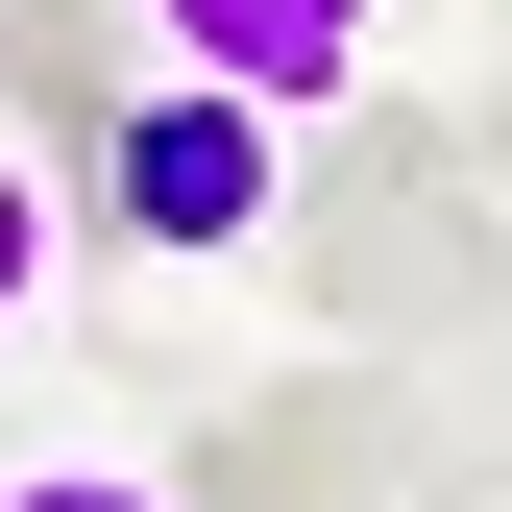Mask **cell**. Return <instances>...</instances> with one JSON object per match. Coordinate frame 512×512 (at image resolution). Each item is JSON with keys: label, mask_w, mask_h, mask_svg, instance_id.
Instances as JSON below:
<instances>
[{"label": "cell", "mask_w": 512, "mask_h": 512, "mask_svg": "<svg viewBox=\"0 0 512 512\" xmlns=\"http://www.w3.org/2000/svg\"><path fill=\"white\" fill-rule=\"evenodd\" d=\"M171 512H391V415H366V366L220 391L196 439H171Z\"/></svg>", "instance_id": "cell-3"}, {"label": "cell", "mask_w": 512, "mask_h": 512, "mask_svg": "<svg viewBox=\"0 0 512 512\" xmlns=\"http://www.w3.org/2000/svg\"><path fill=\"white\" fill-rule=\"evenodd\" d=\"M74 196H98V244H147V269H244V244L293 220V122L220 98V74H147V98L98 122Z\"/></svg>", "instance_id": "cell-2"}, {"label": "cell", "mask_w": 512, "mask_h": 512, "mask_svg": "<svg viewBox=\"0 0 512 512\" xmlns=\"http://www.w3.org/2000/svg\"><path fill=\"white\" fill-rule=\"evenodd\" d=\"M488 25H512V0H488Z\"/></svg>", "instance_id": "cell-10"}, {"label": "cell", "mask_w": 512, "mask_h": 512, "mask_svg": "<svg viewBox=\"0 0 512 512\" xmlns=\"http://www.w3.org/2000/svg\"><path fill=\"white\" fill-rule=\"evenodd\" d=\"M269 269H293V317H317V366L488 342V317H512V196H488L464 98H342V122H293Z\"/></svg>", "instance_id": "cell-1"}, {"label": "cell", "mask_w": 512, "mask_h": 512, "mask_svg": "<svg viewBox=\"0 0 512 512\" xmlns=\"http://www.w3.org/2000/svg\"><path fill=\"white\" fill-rule=\"evenodd\" d=\"M464 147H488V196H512V74H488V98H464Z\"/></svg>", "instance_id": "cell-9"}, {"label": "cell", "mask_w": 512, "mask_h": 512, "mask_svg": "<svg viewBox=\"0 0 512 512\" xmlns=\"http://www.w3.org/2000/svg\"><path fill=\"white\" fill-rule=\"evenodd\" d=\"M0 512H171V488H122V464H0Z\"/></svg>", "instance_id": "cell-7"}, {"label": "cell", "mask_w": 512, "mask_h": 512, "mask_svg": "<svg viewBox=\"0 0 512 512\" xmlns=\"http://www.w3.org/2000/svg\"><path fill=\"white\" fill-rule=\"evenodd\" d=\"M147 25H171V74H220L269 122H342L366 98V0H147Z\"/></svg>", "instance_id": "cell-5"}, {"label": "cell", "mask_w": 512, "mask_h": 512, "mask_svg": "<svg viewBox=\"0 0 512 512\" xmlns=\"http://www.w3.org/2000/svg\"><path fill=\"white\" fill-rule=\"evenodd\" d=\"M0 98L98 171V122H122V25H98V0H0Z\"/></svg>", "instance_id": "cell-6"}, {"label": "cell", "mask_w": 512, "mask_h": 512, "mask_svg": "<svg viewBox=\"0 0 512 512\" xmlns=\"http://www.w3.org/2000/svg\"><path fill=\"white\" fill-rule=\"evenodd\" d=\"M25 269H49V220H25V171H0V317H25Z\"/></svg>", "instance_id": "cell-8"}, {"label": "cell", "mask_w": 512, "mask_h": 512, "mask_svg": "<svg viewBox=\"0 0 512 512\" xmlns=\"http://www.w3.org/2000/svg\"><path fill=\"white\" fill-rule=\"evenodd\" d=\"M366 415H391V512H512V317L366 366Z\"/></svg>", "instance_id": "cell-4"}]
</instances>
